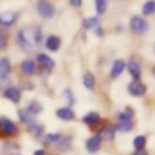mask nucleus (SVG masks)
<instances>
[{"label":"nucleus","instance_id":"nucleus-31","mask_svg":"<svg viewBox=\"0 0 155 155\" xmlns=\"http://www.w3.org/2000/svg\"><path fill=\"white\" fill-rule=\"evenodd\" d=\"M41 40H43V32H41L40 28H35V29H33V41L37 44V43H40Z\"/></svg>","mask_w":155,"mask_h":155},{"label":"nucleus","instance_id":"nucleus-29","mask_svg":"<svg viewBox=\"0 0 155 155\" xmlns=\"http://www.w3.org/2000/svg\"><path fill=\"white\" fill-rule=\"evenodd\" d=\"M95 3H96L97 14H104L106 10H107V0H95Z\"/></svg>","mask_w":155,"mask_h":155},{"label":"nucleus","instance_id":"nucleus-21","mask_svg":"<svg viewBox=\"0 0 155 155\" xmlns=\"http://www.w3.org/2000/svg\"><path fill=\"white\" fill-rule=\"evenodd\" d=\"M26 110L32 115H37V114H40V113L43 111V104H41L40 102H37V100H33V102H30L29 104H28Z\"/></svg>","mask_w":155,"mask_h":155},{"label":"nucleus","instance_id":"nucleus-10","mask_svg":"<svg viewBox=\"0 0 155 155\" xmlns=\"http://www.w3.org/2000/svg\"><path fill=\"white\" fill-rule=\"evenodd\" d=\"M18 19V12H12V11H8V12H4V14L0 15V26H11L14 25V22Z\"/></svg>","mask_w":155,"mask_h":155},{"label":"nucleus","instance_id":"nucleus-18","mask_svg":"<svg viewBox=\"0 0 155 155\" xmlns=\"http://www.w3.org/2000/svg\"><path fill=\"white\" fill-rule=\"evenodd\" d=\"M11 71V63L7 58H2L0 59V78L7 77Z\"/></svg>","mask_w":155,"mask_h":155},{"label":"nucleus","instance_id":"nucleus-16","mask_svg":"<svg viewBox=\"0 0 155 155\" xmlns=\"http://www.w3.org/2000/svg\"><path fill=\"white\" fill-rule=\"evenodd\" d=\"M56 117L63 121H70V120H74L76 114H74V111L70 107H62L56 110Z\"/></svg>","mask_w":155,"mask_h":155},{"label":"nucleus","instance_id":"nucleus-6","mask_svg":"<svg viewBox=\"0 0 155 155\" xmlns=\"http://www.w3.org/2000/svg\"><path fill=\"white\" fill-rule=\"evenodd\" d=\"M126 68H128L130 76L133 77V80H136V81H139V80H140V77H141V68H140V63H139L137 61L130 59V61L128 62V64H126Z\"/></svg>","mask_w":155,"mask_h":155},{"label":"nucleus","instance_id":"nucleus-2","mask_svg":"<svg viewBox=\"0 0 155 155\" xmlns=\"http://www.w3.org/2000/svg\"><path fill=\"white\" fill-rule=\"evenodd\" d=\"M0 133L3 136H15L18 133V128L10 118L0 117Z\"/></svg>","mask_w":155,"mask_h":155},{"label":"nucleus","instance_id":"nucleus-22","mask_svg":"<svg viewBox=\"0 0 155 155\" xmlns=\"http://www.w3.org/2000/svg\"><path fill=\"white\" fill-rule=\"evenodd\" d=\"M55 144H56V148H58L59 151H68L71 146V137H63V136H62L61 140Z\"/></svg>","mask_w":155,"mask_h":155},{"label":"nucleus","instance_id":"nucleus-11","mask_svg":"<svg viewBox=\"0 0 155 155\" xmlns=\"http://www.w3.org/2000/svg\"><path fill=\"white\" fill-rule=\"evenodd\" d=\"M4 97H7L8 100H11L12 103H19L21 100V91L18 89L17 87H7L6 89H4Z\"/></svg>","mask_w":155,"mask_h":155},{"label":"nucleus","instance_id":"nucleus-3","mask_svg":"<svg viewBox=\"0 0 155 155\" xmlns=\"http://www.w3.org/2000/svg\"><path fill=\"white\" fill-rule=\"evenodd\" d=\"M37 12L43 18H52L55 14V6L51 2H40L37 4Z\"/></svg>","mask_w":155,"mask_h":155},{"label":"nucleus","instance_id":"nucleus-5","mask_svg":"<svg viewBox=\"0 0 155 155\" xmlns=\"http://www.w3.org/2000/svg\"><path fill=\"white\" fill-rule=\"evenodd\" d=\"M15 40H17V44L24 51H32V44H30V41L28 40L24 29H21V30L17 32V37H15Z\"/></svg>","mask_w":155,"mask_h":155},{"label":"nucleus","instance_id":"nucleus-12","mask_svg":"<svg viewBox=\"0 0 155 155\" xmlns=\"http://www.w3.org/2000/svg\"><path fill=\"white\" fill-rule=\"evenodd\" d=\"M85 147H87V151L91 152V154L97 152L100 150V147H102V140H100L97 136H94V137H91V139H88L87 140Z\"/></svg>","mask_w":155,"mask_h":155},{"label":"nucleus","instance_id":"nucleus-24","mask_svg":"<svg viewBox=\"0 0 155 155\" xmlns=\"http://www.w3.org/2000/svg\"><path fill=\"white\" fill-rule=\"evenodd\" d=\"M141 11H143V15H146V17H150V15L154 14V11H155V2L154 0H148V2H146Z\"/></svg>","mask_w":155,"mask_h":155},{"label":"nucleus","instance_id":"nucleus-15","mask_svg":"<svg viewBox=\"0 0 155 155\" xmlns=\"http://www.w3.org/2000/svg\"><path fill=\"white\" fill-rule=\"evenodd\" d=\"M21 71L25 76H32L36 71V64L32 59H25L22 63H21Z\"/></svg>","mask_w":155,"mask_h":155},{"label":"nucleus","instance_id":"nucleus-19","mask_svg":"<svg viewBox=\"0 0 155 155\" xmlns=\"http://www.w3.org/2000/svg\"><path fill=\"white\" fill-rule=\"evenodd\" d=\"M82 25H84L85 29H96L100 26V21L97 17H91V18H85L82 21Z\"/></svg>","mask_w":155,"mask_h":155},{"label":"nucleus","instance_id":"nucleus-7","mask_svg":"<svg viewBox=\"0 0 155 155\" xmlns=\"http://www.w3.org/2000/svg\"><path fill=\"white\" fill-rule=\"evenodd\" d=\"M97 137H99L100 140H106V141L114 140V137H115V128H114L113 125L104 126V128L100 129V132H99V135H97Z\"/></svg>","mask_w":155,"mask_h":155},{"label":"nucleus","instance_id":"nucleus-23","mask_svg":"<svg viewBox=\"0 0 155 155\" xmlns=\"http://www.w3.org/2000/svg\"><path fill=\"white\" fill-rule=\"evenodd\" d=\"M114 128L118 129L120 132H124V133H125V132H130L132 129H133V122H132V121H120Z\"/></svg>","mask_w":155,"mask_h":155},{"label":"nucleus","instance_id":"nucleus-32","mask_svg":"<svg viewBox=\"0 0 155 155\" xmlns=\"http://www.w3.org/2000/svg\"><path fill=\"white\" fill-rule=\"evenodd\" d=\"M33 88H35V84L33 82H30V81H22L19 84V88L18 89H24V91H32Z\"/></svg>","mask_w":155,"mask_h":155},{"label":"nucleus","instance_id":"nucleus-36","mask_svg":"<svg viewBox=\"0 0 155 155\" xmlns=\"http://www.w3.org/2000/svg\"><path fill=\"white\" fill-rule=\"evenodd\" d=\"M95 33H96V36L97 37H102L103 36V30H102V28H96V29H95Z\"/></svg>","mask_w":155,"mask_h":155},{"label":"nucleus","instance_id":"nucleus-37","mask_svg":"<svg viewBox=\"0 0 155 155\" xmlns=\"http://www.w3.org/2000/svg\"><path fill=\"white\" fill-rule=\"evenodd\" d=\"M35 155H47V152L44 151V150H36Z\"/></svg>","mask_w":155,"mask_h":155},{"label":"nucleus","instance_id":"nucleus-9","mask_svg":"<svg viewBox=\"0 0 155 155\" xmlns=\"http://www.w3.org/2000/svg\"><path fill=\"white\" fill-rule=\"evenodd\" d=\"M18 117H19V120L22 121V122H24L28 128H29V126H32V125H35V124H37L35 115L30 114L26 108H21V110H18Z\"/></svg>","mask_w":155,"mask_h":155},{"label":"nucleus","instance_id":"nucleus-13","mask_svg":"<svg viewBox=\"0 0 155 155\" xmlns=\"http://www.w3.org/2000/svg\"><path fill=\"white\" fill-rule=\"evenodd\" d=\"M126 68V63L124 61H121V59H117V61L113 63L111 66V71H110V76L113 77V78H117V77H120L121 74H122V71L125 70Z\"/></svg>","mask_w":155,"mask_h":155},{"label":"nucleus","instance_id":"nucleus-8","mask_svg":"<svg viewBox=\"0 0 155 155\" xmlns=\"http://www.w3.org/2000/svg\"><path fill=\"white\" fill-rule=\"evenodd\" d=\"M37 62L47 71L52 70V69L55 68V61H54L50 55H47V54H38V55H37Z\"/></svg>","mask_w":155,"mask_h":155},{"label":"nucleus","instance_id":"nucleus-17","mask_svg":"<svg viewBox=\"0 0 155 155\" xmlns=\"http://www.w3.org/2000/svg\"><path fill=\"white\" fill-rule=\"evenodd\" d=\"M82 122L88 126H96L97 124L100 122V115L97 114V113L91 111V113H88L87 115L82 117Z\"/></svg>","mask_w":155,"mask_h":155},{"label":"nucleus","instance_id":"nucleus-26","mask_svg":"<svg viewBox=\"0 0 155 155\" xmlns=\"http://www.w3.org/2000/svg\"><path fill=\"white\" fill-rule=\"evenodd\" d=\"M146 143H147V137L143 135L136 136V137L133 139V146H135L136 150H143L144 147H146Z\"/></svg>","mask_w":155,"mask_h":155},{"label":"nucleus","instance_id":"nucleus-14","mask_svg":"<svg viewBox=\"0 0 155 155\" xmlns=\"http://www.w3.org/2000/svg\"><path fill=\"white\" fill-rule=\"evenodd\" d=\"M61 38L58 37V36L52 35V36H48L47 40H45V47H47V50L52 51V52H55V51L59 50V47H61Z\"/></svg>","mask_w":155,"mask_h":155},{"label":"nucleus","instance_id":"nucleus-27","mask_svg":"<svg viewBox=\"0 0 155 155\" xmlns=\"http://www.w3.org/2000/svg\"><path fill=\"white\" fill-rule=\"evenodd\" d=\"M62 135L61 133H47L44 136V143L45 144H50V143H58L61 140Z\"/></svg>","mask_w":155,"mask_h":155},{"label":"nucleus","instance_id":"nucleus-30","mask_svg":"<svg viewBox=\"0 0 155 155\" xmlns=\"http://www.w3.org/2000/svg\"><path fill=\"white\" fill-rule=\"evenodd\" d=\"M8 44V35L4 30H0V51H3Z\"/></svg>","mask_w":155,"mask_h":155},{"label":"nucleus","instance_id":"nucleus-33","mask_svg":"<svg viewBox=\"0 0 155 155\" xmlns=\"http://www.w3.org/2000/svg\"><path fill=\"white\" fill-rule=\"evenodd\" d=\"M64 96L68 97V102H69V104L70 106H73L74 103H76V99H74V95H73V92H71V89H64Z\"/></svg>","mask_w":155,"mask_h":155},{"label":"nucleus","instance_id":"nucleus-28","mask_svg":"<svg viewBox=\"0 0 155 155\" xmlns=\"http://www.w3.org/2000/svg\"><path fill=\"white\" fill-rule=\"evenodd\" d=\"M28 130H29L30 133H33V135H35L36 137H40V136L43 135L44 128H43L41 125H38V124H35V125L29 126V128H28Z\"/></svg>","mask_w":155,"mask_h":155},{"label":"nucleus","instance_id":"nucleus-4","mask_svg":"<svg viewBox=\"0 0 155 155\" xmlns=\"http://www.w3.org/2000/svg\"><path fill=\"white\" fill-rule=\"evenodd\" d=\"M128 92L132 95V96L139 97V96H143V95H146L147 87L143 84V82L133 80V81H130V82H129V85H128Z\"/></svg>","mask_w":155,"mask_h":155},{"label":"nucleus","instance_id":"nucleus-35","mask_svg":"<svg viewBox=\"0 0 155 155\" xmlns=\"http://www.w3.org/2000/svg\"><path fill=\"white\" fill-rule=\"evenodd\" d=\"M132 155H148V152L144 151V150H136V151L133 152Z\"/></svg>","mask_w":155,"mask_h":155},{"label":"nucleus","instance_id":"nucleus-34","mask_svg":"<svg viewBox=\"0 0 155 155\" xmlns=\"http://www.w3.org/2000/svg\"><path fill=\"white\" fill-rule=\"evenodd\" d=\"M69 3H70L73 7H77V8H78V7L82 6V0H69Z\"/></svg>","mask_w":155,"mask_h":155},{"label":"nucleus","instance_id":"nucleus-20","mask_svg":"<svg viewBox=\"0 0 155 155\" xmlns=\"http://www.w3.org/2000/svg\"><path fill=\"white\" fill-rule=\"evenodd\" d=\"M82 84H84V87L87 88V89H89V91H92L95 88V76L92 73H85L84 77H82Z\"/></svg>","mask_w":155,"mask_h":155},{"label":"nucleus","instance_id":"nucleus-39","mask_svg":"<svg viewBox=\"0 0 155 155\" xmlns=\"http://www.w3.org/2000/svg\"><path fill=\"white\" fill-rule=\"evenodd\" d=\"M12 155H21V154H12Z\"/></svg>","mask_w":155,"mask_h":155},{"label":"nucleus","instance_id":"nucleus-1","mask_svg":"<svg viewBox=\"0 0 155 155\" xmlns=\"http://www.w3.org/2000/svg\"><path fill=\"white\" fill-rule=\"evenodd\" d=\"M129 26L136 35H144V33L148 32L150 25L143 17H139V15H133L130 18V22H129Z\"/></svg>","mask_w":155,"mask_h":155},{"label":"nucleus","instance_id":"nucleus-38","mask_svg":"<svg viewBox=\"0 0 155 155\" xmlns=\"http://www.w3.org/2000/svg\"><path fill=\"white\" fill-rule=\"evenodd\" d=\"M0 137H4V136H3V135H2V133H0Z\"/></svg>","mask_w":155,"mask_h":155},{"label":"nucleus","instance_id":"nucleus-25","mask_svg":"<svg viewBox=\"0 0 155 155\" xmlns=\"http://www.w3.org/2000/svg\"><path fill=\"white\" fill-rule=\"evenodd\" d=\"M133 115H135V111H133L132 108L128 107L125 111L118 113V120H120V121H132Z\"/></svg>","mask_w":155,"mask_h":155}]
</instances>
